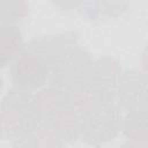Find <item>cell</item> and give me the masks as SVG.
<instances>
[{
  "instance_id": "1",
  "label": "cell",
  "mask_w": 148,
  "mask_h": 148,
  "mask_svg": "<svg viewBox=\"0 0 148 148\" xmlns=\"http://www.w3.org/2000/svg\"><path fill=\"white\" fill-rule=\"evenodd\" d=\"M40 126L62 142L77 139L79 105L75 96L66 90L49 87L37 95Z\"/></svg>"
},
{
  "instance_id": "2",
  "label": "cell",
  "mask_w": 148,
  "mask_h": 148,
  "mask_svg": "<svg viewBox=\"0 0 148 148\" xmlns=\"http://www.w3.org/2000/svg\"><path fill=\"white\" fill-rule=\"evenodd\" d=\"M5 135L13 140L34 132L40 126L39 108L36 95L30 90L14 87L1 103Z\"/></svg>"
},
{
  "instance_id": "3",
  "label": "cell",
  "mask_w": 148,
  "mask_h": 148,
  "mask_svg": "<svg viewBox=\"0 0 148 148\" xmlns=\"http://www.w3.org/2000/svg\"><path fill=\"white\" fill-rule=\"evenodd\" d=\"M121 125L119 109L114 104H90L79 110L77 138L90 145L112 140Z\"/></svg>"
},
{
  "instance_id": "4",
  "label": "cell",
  "mask_w": 148,
  "mask_h": 148,
  "mask_svg": "<svg viewBox=\"0 0 148 148\" xmlns=\"http://www.w3.org/2000/svg\"><path fill=\"white\" fill-rule=\"evenodd\" d=\"M10 77L16 88L32 90L40 88L47 82L49 68L42 56L25 47L13 60Z\"/></svg>"
},
{
  "instance_id": "5",
  "label": "cell",
  "mask_w": 148,
  "mask_h": 148,
  "mask_svg": "<svg viewBox=\"0 0 148 148\" xmlns=\"http://www.w3.org/2000/svg\"><path fill=\"white\" fill-rule=\"evenodd\" d=\"M23 49L20 28L15 24L0 23V68L12 62Z\"/></svg>"
},
{
  "instance_id": "6",
  "label": "cell",
  "mask_w": 148,
  "mask_h": 148,
  "mask_svg": "<svg viewBox=\"0 0 148 148\" xmlns=\"http://www.w3.org/2000/svg\"><path fill=\"white\" fill-rule=\"evenodd\" d=\"M65 142L39 126L34 132L13 140V148H65Z\"/></svg>"
},
{
  "instance_id": "7",
  "label": "cell",
  "mask_w": 148,
  "mask_h": 148,
  "mask_svg": "<svg viewBox=\"0 0 148 148\" xmlns=\"http://www.w3.org/2000/svg\"><path fill=\"white\" fill-rule=\"evenodd\" d=\"M25 2H0V23L13 24L27 15Z\"/></svg>"
},
{
  "instance_id": "8",
  "label": "cell",
  "mask_w": 148,
  "mask_h": 148,
  "mask_svg": "<svg viewBox=\"0 0 148 148\" xmlns=\"http://www.w3.org/2000/svg\"><path fill=\"white\" fill-rule=\"evenodd\" d=\"M5 134V128H3V120H2V114L0 111V138Z\"/></svg>"
},
{
  "instance_id": "9",
  "label": "cell",
  "mask_w": 148,
  "mask_h": 148,
  "mask_svg": "<svg viewBox=\"0 0 148 148\" xmlns=\"http://www.w3.org/2000/svg\"><path fill=\"white\" fill-rule=\"evenodd\" d=\"M2 87H3V80H2V77L0 76V92H1V90H2Z\"/></svg>"
}]
</instances>
